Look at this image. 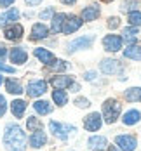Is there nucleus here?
I'll list each match as a JSON object with an SVG mask.
<instances>
[{
    "instance_id": "7c9ffc66",
    "label": "nucleus",
    "mask_w": 141,
    "mask_h": 151,
    "mask_svg": "<svg viewBox=\"0 0 141 151\" xmlns=\"http://www.w3.org/2000/svg\"><path fill=\"white\" fill-rule=\"evenodd\" d=\"M26 125H28V129H30V130H38V129L42 127V125H40V122L37 120L35 116H30V118H28V123H26Z\"/></svg>"
},
{
    "instance_id": "6ab92c4d",
    "label": "nucleus",
    "mask_w": 141,
    "mask_h": 151,
    "mask_svg": "<svg viewBox=\"0 0 141 151\" xmlns=\"http://www.w3.org/2000/svg\"><path fill=\"white\" fill-rule=\"evenodd\" d=\"M11 109H12V115H14V116L21 118L23 113H25V109H26V103H25L23 99H16V101L11 103Z\"/></svg>"
},
{
    "instance_id": "2eb2a0df",
    "label": "nucleus",
    "mask_w": 141,
    "mask_h": 151,
    "mask_svg": "<svg viewBox=\"0 0 141 151\" xmlns=\"http://www.w3.org/2000/svg\"><path fill=\"white\" fill-rule=\"evenodd\" d=\"M35 58H38L40 59V63H44V64H52L54 61H56V58H54V54H51L49 50H46V49H42V47H38V49H35Z\"/></svg>"
},
{
    "instance_id": "5701e85b",
    "label": "nucleus",
    "mask_w": 141,
    "mask_h": 151,
    "mask_svg": "<svg viewBox=\"0 0 141 151\" xmlns=\"http://www.w3.org/2000/svg\"><path fill=\"white\" fill-rule=\"evenodd\" d=\"M66 17H68L66 14H54L52 16V31H54V33H59V31H61Z\"/></svg>"
},
{
    "instance_id": "e433bc0d",
    "label": "nucleus",
    "mask_w": 141,
    "mask_h": 151,
    "mask_svg": "<svg viewBox=\"0 0 141 151\" xmlns=\"http://www.w3.org/2000/svg\"><path fill=\"white\" fill-rule=\"evenodd\" d=\"M0 71H5V73H14L16 70L12 68V66H7V64H2V63H0Z\"/></svg>"
},
{
    "instance_id": "c756f323",
    "label": "nucleus",
    "mask_w": 141,
    "mask_h": 151,
    "mask_svg": "<svg viewBox=\"0 0 141 151\" xmlns=\"http://www.w3.org/2000/svg\"><path fill=\"white\" fill-rule=\"evenodd\" d=\"M136 7H138V2H136V0H125L124 4H122V11H124V12H127V11L132 12V9L136 11Z\"/></svg>"
},
{
    "instance_id": "f3484780",
    "label": "nucleus",
    "mask_w": 141,
    "mask_h": 151,
    "mask_svg": "<svg viewBox=\"0 0 141 151\" xmlns=\"http://www.w3.org/2000/svg\"><path fill=\"white\" fill-rule=\"evenodd\" d=\"M98 16H99V7H98L96 4L85 7V9L82 11V19H84V21H94V19H98Z\"/></svg>"
},
{
    "instance_id": "20e7f679",
    "label": "nucleus",
    "mask_w": 141,
    "mask_h": 151,
    "mask_svg": "<svg viewBox=\"0 0 141 151\" xmlns=\"http://www.w3.org/2000/svg\"><path fill=\"white\" fill-rule=\"evenodd\" d=\"M46 91H47V82H44V80L30 82V83H28V89H26V92H28L30 97H38V96H42Z\"/></svg>"
},
{
    "instance_id": "dca6fc26",
    "label": "nucleus",
    "mask_w": 141,
    "mask_h": 151,
    "mask_svg": "<svg viewBox=\"0 0 141 151\" xmlns=\"http://www.w3.org/2000/svg\"><path fill=\"white\" fill-rule=\"evenodd\" d=\"M72 83H73L72 76H54V78L51 80V85L56 87L58 91H63V89H66V87H72Z\"/></svg>"
},
{
    "instance_id": "cd10ccee",
    "label": "nucleus",
    "mask_w": 141,
    "mask_h": 151,
    "mask_svg": "<svg viewBox=\"0 0 141 151\" xmlns=\"http://www.w3.org/2000/svg\"><path fill=\"white\" fill-rule=\"evenodd\" d=\"M129 23H131V26H141V12H138V11L129 12Z\"/></svg>"
},
{
    "instance_id": "b1692460",
    "label": "nucleus",
    "mask_w": 141,
    "mask_h": 151,
    "mask_svg": "<svg viewBox=\"0 0 141 151\" xmlns=\"http://www.w3.org/2000/svg\"><path fill=\"white\" fill-rule=\"evenodd\" d=\"M125 99L134 103V101H141V87H132V89H127L125 91Z\"/></svg>"
},
{
    "instance_id": "a878e982",
    "label": "nucleus",
    "mask_w": 141,
    "mask_h": 151,
    "mask_svg": "<svg viewBox=\"0 0 141 151\" xmlns=\"http://www.w3.org/2000/svg\"><path fill=\"white\" fill-rule=\"evenodd\" d=\"M124 38H122V42H129V44H132L134 40H136V35H138V30H136V26H129V28H125L124 31Z\"/></svg>"
},
{
    "instance_id": "0eeeda50",
    "label": "nucleus",
    "mask_w": 141,
    "mask_h": 151,
    "mask_svg": "<svg viewBox=\"0 0 141 151\" xmlns=\"http://www.w3.org/2000/svg\"><path fill=\"white\" fill-rule=\"evenodd\" d=\"M103 45L106 50L110 52H117V50H120V47H122V38L119 37V35H106L105 38H103Z\"/></svg>"
},
{
    "instance_id": "72a5a7b5",
    "label": "nucleus",
    "mask_w": 141,
    "mask_h": 151,
    "mask_svg": "<svg viewBox=\"0 0 141 151\" xmlns=\"http://www.w3.org/2000/svg\"><path fill=\"white\" fill-rule=\"evenodd\" d=\"M119 24H120V19H119V17H110V19H108V28H110V30L117 28Z\"/></svg>"
},
{
    "instance_id": "9d476101",
    "label": "nucleus",
    "mask_w": 141,
    "mask_h": 151,
    "mask_svg": "<svg viewBox=\"0 0 141 151\" xmlns=\"http://www.w3.org/2000/svg\"><path fill=\"white\" fill-rule=\"evenodd\" d=\"M115 142L120 146L122 151H132L136 148V137L134 136H117Z\"/></svg>"
},
{
    "instance_id": "1a4fd4ad",
    "label": "nucleus",
    "mask_w": 141,
    "mask_h": 151,
    "mask_svg": "<svg viewBox=\"0 0 141 151\" xmlns=\"http://www.w3.org/2000/svg\"><path fill=\"white\" fill-rule=\"evenodd\" d=\"M120 70H122V64H120V61H117V59H105L101 63V71L106 73V75H115Z\"/></svg>"
},
{
    "instance_id": "2f4dec72",
    "label": "nucleus",
    "mask_w": 141,
    "mask_h": 151,
    "mask_svg": "<svg viewBox=\"0 0 141 151\" xmlns=\"http://www.w3.org/2000/svg\"><path fill=\"white\" fill-rule=\"evenodd\" d=\"M66 68H68V64L64 61H54L51 64V70H56V71H61V70H66Z\"/></svg>"
},
{
    "instance_id": "393cba45",
    "label": "nucleus",
    "mask_w": 141,
    "mask_h": 151,
    "mask_svg": "<svg viewBox=\"0 0 141 151\" xmlns=\"http://www.w3.org/2000/svg\"><path fill=\"white\" fill-rule=\"evenodd\" d=\"M5 87H7V92H11V94H21L23 92V87H21V83L14 80V78H9L7 82H5Z\"/></svg>"
},
{
    "instance_id": "f704fd0d",
    "label": "nucleus",
    "mask_w": 141,
    "mask_h": 151,
    "mask_svg": "<svg viewBox=\"0 0 141 151\" xmlns=\"http://www.w3.org/2000/svg\"><path fill=\"white\" fill-rule=\"evenodd\" d=\"M75 104H77L78 108H87V106H89V101H87L85 97H77V99H75Z\"/></svg>"
},
{
    "instance_id": "58836bf2",
    "label": "nucleus",
    "mask_w": 141,
    "mask_h": 151,
    "mask_svg": "<svg viewBox=\"0 0 141 151\" xmlns=\"http://www.w3.org/2000/svg\"><path fill=\"white\" fill-rule=\"evenodd\" d=\"M85 78H87V80H94V78H96V73H94V71H87V73H85Z\"/></svg>"
},
{
    "instance_id": "a211bd4d",
    "label": "nucleus",
    "mask_w": 141,
    "mask_h": 151,
    "mask_svg": "<svg viewBox=\"0 0 141 151\" xmlns=\"http://www.w3.org/2000/svg\"><path fill=\"white\" fill-rule=\"evenodd\" d=\"M106 144V137L103 136H93L89 139V150H105Z\"/></svg>"
},
{
    "instance_id": "f03ea898",
    "label": "nucleus",
    "mask_w": 141,
    "mask_h": 151,
    "mask_svg": "<svg viewBox=\"0 0 141 151\" xmlns=\"http://www.w3.org/2000/svg\"><path fill=\"white\" fill-rule=\"evenodd\" d=\"M103 115H105L106 123H113L120 115V104L115 99H106L103 103Z\"/></svg>"
},
{
    "instance_id": "473e14b6",
    "label": "nucleus",
    "mask_w": 141,
    "mask_h": 151,
    "mask_svg": "<svg viewBox=\"0 0 141 151\" xmlns=\"http://www.w3.org/2000/svg\"><path fill=\"white\" fill-rule=\"evenodd\" d=\"M5 111H7V103H5V97H4V96H0V116H4V115H5Z\"/></svg>"
},
{
    "instance_id": "bb28decb",
    "label": "nucleus",
    "mask_w": 141,
    "mask_h": 151,
    "mask_svg": "<svg viewBox=\"0 0 141 151\" xmlns=\"http://www.w3.org/2000/svg\"><path fill=\"white\" fill-rule=\"evenodd\" d=\"M52 99H54V103L59 106H64L66 104V101H68V96L64 94V91H54L52 92Z\"/></svg>"
},
{
    "instance_id": "aec40b11",
    "label": "nucleus",
    "mask_w": 141,
    "mask_h": 151,
    "mask_svg": "<svg viewBox=\"0 0 141 151\" xmlns=\"http://www.w3.org/2000/svg\"><path fill=\"white\" fill-rule=\"evenodd\" d=\"M124 56H125V58H129V59L140 61V59H141V47H140V45H134V44H131V45H129V47L124 50Z\"/></svg>"
},
{
    "instance_id": "4468645a",
    "label": "nucleus",
    "mask_w": 141,
    "mask_h": 151,
    "mask_svg": "<svg viewBox=\"0 0 141 151\" xmlns=\"http://www.w3.org/2000/svg\"><path fill=\"white\" fill-rule=\"evenodd\" d=\"M47 35H49V28L46 24H42V23L33 24V28H31V40H42V38H46Z\"/></svg>"
},
{
    "instance_id": "4c0bfd02",
    "label": "nucleus",
    "mask_w": 141,
    "mask_h": 151,
    "mask_svg": "<svg viewBox=\"0 0 141 151\" xmlns=\"http://www.w3.org/2000/svg\"><path fill=\"white\" fill-rule=\"evenodd\" d=\"M12 2H14V0H0V5H2V7H9Z\"/></svg>"
},
{
    "instance_id": "a18cd8bd",
    "label": "nucleus",
    "mask_w": 141,
    "mask_h": 151,
    "mask_svg": "<svg viewBox=\"0 0 141 151\" xmlns=\"http://www.w3.org/2000/svg\"><path fill=\"white\" fill-rule=\"evenodd\" d=\"M0 85H2V76H0Z\"/></svg>"
},
{
    "instance_id": "c03bdc74",
    "label": "nucleus",
    "mask_w": 141,
    "mask_h": 151,
    "mask_svg": "<svg viewBox=\"0 0 141 151\" xmlns=\"http://www.w3.org/2000/svg\"><path fill=\"white\" fill-rule=\"evenodd\" d=\"M4 23H5V19H4V16H0V26H2Z\"/></svg>"
},
{
    "instance_id": "c85d7f7f",
    "label": "nucleus",
    "mask_w": 141,
    "mask_h": 151,
    "mask_svg": "<svg viewBox=\"0 0 141 151\" xmlns=\"http://www.w3.org/2000/svg\"><path fill=\"white\" fill-rule=\"evenodd\" d=\"M4 19H5V21H17V19H19V11H17V9L7 11V12L4 14Z\"/></svg>"
},
{
    "instance_id": "37998d69",
    "label": "nucleus",
    "mask_w": 141,
    "mask_h": 151,
    "mask_svg": "<svg viewBox=\"0 0 141 151\" xmlns=\"http://www.w3.org/2000/svg\"><path fill=\"white\" fill-rule=\"evenodd\" d=\"M108 151H122V150H120L119 146H110V148H108Z\"/></svg>"
},
{
    "instance_id": "f257e3e1",
    "label": "nucleus",
    "mask_w": 141,
    "mask_h": 151,
    "mask_svg": "<svg viewBox=\"0 0 141 151\" xmlns=\"http://www.w3.org/2000/svg\"><path fill=\"white\" fill-rule=\"evenodd\" d=\"M4 144L9 151H25L26 150V136L23 129L16 123L7 125L5 134H4Z\"/></svg>"
},
{
    "instance_id": "ea45409f",
    "label": "nucleus",
    "mask_w": 141,
    "mask_h": 151,
    "mask_svg": "<svg viewBox=\"0 0 141 151\" xmlns=\"http://www.w3.org/2000/svg\"><path fill=\"white\" fill-rule=\"evenodd\" d=\"M25 2H26L28 5H37V4H40L42 0H25Z\"/></svg>"
},
{
    "instance_id": "4be33fe9",
    "label": "nucleus",
    "mask_w": 141,
    "mask_h": 151,
    "mask_svg": "<svg viewBox=\"0 0 141 151\" xmlns=\"http://www.w3.org/2000/svg\"><path fill=\"white\" fill-rule=\"evenodd\" d=\"M33 108H35V111H37L38 115H49V113L52 111V106L49 104L47 101H35Z\"/></svg>"
},
{
    "instance_id": "ddd939ff",
    "label": "nucleus",
    "mask_w": 141,
    "mask_h": 151,
    "mask_svg": "<svg viewBox=\"0 0 141 151\" xmlns=\"http://www.w3.org/2000/svg\"><path fill=\"white\" fill-rule=\"evenodd\" d=\"M46 142H47V136H46V132H42L40 129L31 134V137H30V146L31 148H42Z\"/></svg>"
},
{
    "instance_id": "6e6552de",
    "label": "nucleus",
    "mask_w": 141,
    "mask_h": 151,
    "mask_svg": "<svg viewBox=\"0 0 141 151\" xmlns=\"http://www.w3.org/2000/svg\"><path fill=\"white\" fill-rule=\"evenodd\" d=\"M84 127H85L87 130H91V132L99 130V129H101V115H99V113H91V115H87L85 120H84Z\"/></svg>"
},
{
    "instance_id": "9b49d317",
    "label": "nucleus",
    "mask_w": 141,
    "mask_h": 151,
    "mask_svg": "<svg viewBox=\"0 0 141 151\" xmlns=\"http://www.w3.org/2000/svg\"><path fill=\"white\" fill-rule=\"evenodd\" d=\"M4 35H5L7 40H19V38L23 37V26L17 24V23H16V24H11V26L5 28Z\"/></svg>"
},
{
    "instance_id": "f8f14e48",
    "label": "nucleus",
    "mask_w": 141,
    "mask_h": 151,
    "mask_svg": "<svg viewBox=\"0 0 141 151\" xmlns=\"http://www.w3.org/2000/svg\"><path fill=\"white\" fill-rule=\"evenodd\" d=\"M9 58H11V61L16 63V64H23V63H26V59H28V54H26L25 49H21V47H14V49L11 50Z\"/></svg>"
},
{
    "instance_id": "423d86ee",
    "label": "nucleus",
    "mask_w": 141,
    "mask_h": 151,
    "mask_svg": "<svg viewBox=\"0 0 141 151\" xmlns=\"http://www.w3.org/2000/svg\"><path fill=\"white\" fill-rule=\"evenodd\" d=\"M80 26H82V19H80V17H77V16H68V17L64 19V24H63L61 31L66 33V35H70V33L77 31Z\"/></svg>"
},
{
    "instance_id": "c9c22d12",
    "label": "nucleus",
    "mask_w": 141,
    "mask_h": 151,
    "mask_svg": "<svg viewBox=\"0 0 141 151\" xmlns=\"http://www.w3.org/2000/svg\"><path fill=\"white\" fill-rule=\"evenodd\" d=\"M54 16V9H47V11H44V12H40V19H49V17H52Z\"/></svg>"
},
{
    "instance_id": "49530a36",
    "label": "nucleus",
    "mask_w": 141,
    "mask_h": 151,
    "mask_svg": "<svg viewBox=\"0 0 141 151\" xmlns=\"http://www.w3.org/2000/svg\"><path fill=\"white\" fill-rule=\"evenodd\" d=\"M103 2H111V0H103Z\"/></svg>"
},
{
    "instance_id": "79ce46f5",
    "label": "nucleus",
    "mask_w": 141,
    "mask_h": 151,
    "mask_svg": "<svg viewBox=\"0 0 141 151\" xmlns=\"http://www.w3.org/2000/svg\"><path fill=\"white\" fill-rule=\"evenodd\" d=\"M63 4H66V5H72V4H75L77 0H61Z\"/></svg>"
},
{
    "instance_id": "7ed1b4c3",
    "label": "nucleus",
    "mask_w": 141,
    "mask_h": 151,
    "mask_svg": "<svg viewBox=\"0 0 141 151\" xmlns=\"http://www.w3.org/2000/svg\"><path fill=\"white\" fill-rule=\"evenodd\" d=\"M49 129H51V132L54 134L56 137H59V139H68V136L72 134V132H75V127L73 125H66V123H59V122H51L49 123Z\"/></svg>"
},
{
    "instance_id": "412c9836",
    "label": "nucleus",
    "mask_w": 141,
    "mask_h": 151,
    "mask_svg": "<svg viewBox=\"0 0 141 151\" xmlns=\"http://www.w3.org/2000/svg\"><path fill=\"white\" fill-rule=\"evenodd\" d=\"M141 118V113L140 111H136V109H131V111H127L124 115V118H122V122H124L125 125H134V123H138Z\"/></svg>"
},
{
    "instance_id": "a19ab883",
    "label": "nucleus",
    "mask_w": 141,
    "mask_h": 151,
    "mask_svg": "<svg viewBox=\"0 0 141 151\" xmlns=\"http://www.w3.org/2000/svg\"><path fill=\"white\" fill-rule=\"evenodd\" d=\"M5 54H7L5 47H0V59H2V58H5Z\"/></svg>"
},
{
    "instance_id": "39448f33",
    "label": "nucleus",
    "mask_w": 141,
    "mask_h": 151,
    "mask_svg": "<svg viewBox=\"0 0 141 151\" xmlns=\"http://www.w3.org/2000/svg\"><path fill=\"white\" fill-rule=\"evenodd\" d=\"M94 42V35H85V37H80L77 40H73V42H70V52H73V50H77V49H89V47L93 45Z\"/></svg>"
}]
</instances>
